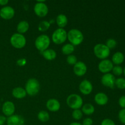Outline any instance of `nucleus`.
Listing matches in <instances>:
<instances>
[{"label":"nucleus","mask_w":125,"mask_h":125,"mask_svg":"<svg viewBox=\"0 0 125 125\" xmlns=\"http://www.w3.org/2000/svg\"><path fill=\"white\" fill-rule=\"evenodd\" d=\"M82 112L84 114L90 115L93 114L95 112V107L92 104L87 103L84 104L82 107Z\"/></svg>","instance_id":"23"},{"label":"nucleus","mask_w":125,"mask_h":125,"mask_svg":"<svg viewBox=\"0 0 125 125\" xmlns=\"http://www.w3.org/2000/svg\"><path fill=\"white\" fill-rule=\"evenodd\" d=\"M118 119L123 124H125V109H122L118 112Z\"/></svg>","instance_id":"32"},{"label":"nucleus","mask_w":125,"mask_h":125,"mask_svg":"<svg viewBox=\"0 0 125 125\" xmlns=\"http://www.w3.org/2000/svg\"><path fill=\"white\" fill-rule=\"evenodd\" d=\"M56 23L60 28H63L68 23V18L64 14H59L56 18Z\"/></svg>","instance_id":"22"},{"label":"nucleus","mask_w":125,"mask_h":125,"mask_svg":"<svg viewBox=\"0 0 125 125\" xmlns=\"http://www.w3.org/2000/svg\"><path fill=\"white\" fill-rule=\"evenodd\" d=\"M67 104L71 109H79L83 104V100L78 94H71L67 97Z\"/></svg>","instance_id":"3"},{"label":"nucleus","mask_w":125,"mask_h":125,"mask_svg":"<svg viewBox=\"0 0 125 125\" xmlns=\"http://www.w3.org/2000/svg\"><path fill=\"white\" fill-rule=\"evenodd\" d=\"M115 85H116L117 88L119 89H125V79L123 78H117L115 79Z\"/></svg>","instance_id":"27"},{"label":"nucleus","mask_w":125,"mask_h":125,"mask_svg":"<svg viewBox=\"0 0 125 125\" xmlns=\"http://www.w3.org/2000/svg\"><path fill=\"white\" fill-rule=\"evenodd\" d=\"M6 120L7 118H6L5 116L0 115V125H3L6 122Z\"/></svg>","instance_id":"37"},{"label":"nucleus","mask_w":125,"mask_h":125,"mask_svg":"<svg viewBox=\"0 0 125 125\" xmlns=\"http://www.w3.org/2000/svg\"><path fill=\"white\" fill-rule=\"evenodd\" d=\"M123 73H124V75L125 76V67L124 68V69H123Z\"/></svg>","instance_id":"40"},{"label":"nucleus","mask_w":125,"mask_h":125,"mask_svg":"<svg viewBox=\"0 0 125 125\" xmlns=\"http://www.w3.org/2000/svg\"><path fill=\"white\" fill-rule=\"evenodd\" d=\"M42 54L44 58L48 61H52L56 59V56H57L56 52L52 49H47L45 51L42 52Z\"/></svg>","instance_id":"20"},{"label":"nucleus","mask_w":125,"mask_h":125,"mask_svg":"<svg viewBox=\"0 0 125 125\" xmlns=\"http://www.w3.org/2000/svg\"><path fill=\"white\" fill-rule=\"evenodd\" d=\"M83 115V112L80 109L74 110L72 112V117L74 120H79L81 119Z\"/></svg>","instance_id":"28"},{"label":"nucleus","mask_w":125,"mask_h":125,"mask_svg":"<svg viewBox=\"0 0 125 125\" xmlns=\"http://www.w3.org/2000/svg\"><path fill=\"white\" fill-rule=\"evenodd\" d=\"M67 39L73 46H76L82 43L84 40V35L79 29H72L67 33Z\"/></svg>","instance_id":"1"},{"label":"nucleus","mask_w":125,"mask_h":125,"mask_svg":"<svg viewBox=\"0 0 125 125\" xmlns=\"http://www.w3.org/2000/svg\"><path fill=\"white\" fill-rule=\"evenodd\" d=\"M9 2L8 0H0V5L1 6H5Z\"/></svg>","instance_id":"38"},{"label":"nucleus","mask_w":125,"mask_h":125,"mask_svg":"<svg viewBox=\"0 0 125 125\" xmlns=\"http://www.w3.org/2000/svg\"><path fill=\"white\" fill-rule=\"evenodd\" d=\"M112 72H113V73L115 75L120 76L122 75V73H123V69L122 67H120V66L116 65L113 67Z\"/></svg>","instance_id":"31"},{"label":"nucleus","mask_w":125,"mask_h":125,"mask_svg":"<svg viewBox=\"0 0 125 125\" xmlns=\"http://www.w3.org/2000/svg\"><path fill=\"white\" fill-rule=\"evenodd\" d=\"M62 53L65 55H69L72 54L74 51V46H73L72 44L71 43H67L63 45L62 47Z\"/></svg>","instance_id":"24"},{"label":"nucleus","mask_w":125,"mask_h":125,"mask_svg":"<svg viewBox=\"0 0 125 125\" xmlns=\"http://www.w3.org/2000/svg\"><path fill=\"white\" fill-rule=\"evenodd\" d=\"M67 62L68 64L74 65L77 63V57L74 55H69L67 58Z\"/></svg>","instance_id":"30"},{"label":"nucleus","mask_w":125,"mask_h":125,"mask_svg":"<svg viewBox=\"0 0 125 125\" xmlns=\"http://www.w3.org/2000/svg\"><path fill=\"white\" fill-rule=\"evenodd\" d=\"M10 42L13 47L17 49H21L26 45V39L23 34L15 33L11 36Z\"/></svg>","instance_id":"6"},{"label":"nucleus","mask_w":125,"mask_h":125,"mask_svg":"<svg viewBox=\"0 0 125 125\" xmlns=\"http://www.w3.org/2000/svg\"><path fill=\"white\" fill-rule=\"evenodd\" d=\"M106 45L111 50V49H114V48L116 47V46H117V42L114 39H109L106 41Z\"/></svg>","instance_id":"29"},{"label":"nucleus","mask_w":125,"mask_h":125,"mask_svg":"<svg viewBox=\"0 0 125 125\" xmlns=\"http://www.w3.org/2000/svg\"><path fill=\"white\" fill-rule=\"evenodd\" d=\"M7 125H24V119L19 115H12L6 120Z\"/></svg>","instance_id":"15"},{"label":"nucleus","mask_w":125,"mask_h":125,"mask_svg":"<svg viewBox=\"0 0 125 125\" xmlns=\"http://www.w3.org/2000/svg\"><path fill=\"white\" fill-rule=\"evenodd\" d=\"M15 15V10L10 6H4L0 10V17L4 20H10Z\"/></svg>","instance_id":"11"},{"label":"nucleus","mask_w":125,"mask_h":125,"mask_svg":"<svg viewBox=\"0 0 125 125\" xmlns=\"http://www.w3.org/2000/svg\"><path fill=\"white\" fill-rule=\"evenodd\" d=\"M27 94L25 89L21 87H17L12 90V95L15 98L22 99L26 96Z\"/></svg>","instance_id":"18"},{"label":"nucleus","mask_w":125,"mask_h":125,"mask_svg":"<svg viewBox=\"0 0 125 125\" xmlns=\"http://www.w3.org/2000/svg\"><path fill=\"white\" fill-rule=\"evenodd\" d=\"M39 90L40 84L36 79L31 78L28 79L25 85V90L27 94L30 96H34L39 93Z\"/></svg>","instance_id":"2"},{"label":"nucleus","mask_w":125,"mask_h":125,"mask_svg":"<svg viewBox=\"0 0 125 125\" xmlns=\"http://www.w3.org/2000/svg\"><path fill=\"white\" fill-rule=\"evenodd\" d=\"M94 100L97 104L100 105V106H104L107 103L109 99L108 96L104 93L99 92L95 95Z\"/></svg>","instance_id":"17"},{"label":"nucleus","mask_w":125,"mask_h":125,"mask_svg":"<svg viewBox=\"0 0 125 125\" xmlns=\"http://www.w3.org/2000/svg\"><path fill=\"white\" fill-rule=\"evenodd\" d=\"M15 106L12 101H7L4 103L2 106V111L4 114L7 117H10L14 114Z\"/></svg>","instance_id":"12"},{"label":"nucleus","mask_w":125,"mask_h":125,"mask_svg":"<svg viewBox=\"0 0 125 125\" xmlns=\"http://www.w3.org/2000/svg\"><path fill=\"white\" fill-rule=\"evenodd\" d=\"M124 54L122 52H119V51L116 52L114 54L112 57V62L114 64L117 65H119L122 64L123 61H124Z\"/></svg>","instance_id":"19"},{"label":"nucleus","mask_w":125,"mask_h":125,"mask_svg":"<svg viewBox=\"0 0 125 125\" xmlns=\"http://www.w3.org/2000/svg\"><path fill=\"white\" fill-rule=\"evenodd\" d=\"M38 119L42 122H46L50 120V114L46 111H41L37 115Z\"/></svg>","instance_id":"25"},{"label":"nucleus","mask_w":125,"mask_h":125,"mask_svg":"<svg viewBox=\"0 0 125 125\" xmlns=\"http://www.w3.org/2000/svg\"><path fill=\"white\" fill-rule=\"evenodd\" d=\"M34 12L40 17H45L48 13V7L45 3V1H37L34 6Z\"/></svg>","instance_id":"8"},{"label":"nucleus","mask_w":125,"mask_h":125,"mask_svg":"<svg viewBox=\"0 0 125 125\" xmlns=\"http://www.w3.org/2000/svg\"><path fill=\"white\" fill-rule=\"evenodd\" d=\"M67 39V33L63 28H58L54 31L52 35V40L54 43L60 45L66 41Z\"/></svg>","instance_id":"7"},{"label":"nucleus","mask_w":125,"mask_h":125,"mask_svg":"<svg viewBox=\"0 0 125 125\" xmlns=\"http://www.w3.org/2000/svg\"><path fill=\"white\" fill-rule=\"evenodd\" d=\"M46 108L51 112H57L60 109L61 104L56 99H50L46 104Z\"/></svg>","instance_id":"16"},{"label":"nucleus","mask_w":125,"mask_h":125,"mask_svg":"<svg viewBox=\"0 0 125 125\" xmlns=\"http://www.w3.org/2000/svg\"><path fill=\"white\" fill-rule=\"evenodd\" d=\"M50 44V39L45 34L39 35L35 41V46L39 51L43 52L48 49Z\"/></svg>","instance_id":"4"},{"label":"nucleus","mask_w":125,"mask_h":125,"mask_svg":"<svg viewBox=\"0 0 125 125\" xmlns=\"http://www.w3.org/2000/svg\"><path fill=\"white\" fill-rule=\"evenodd\" d=\"M26 62H27L26 60L25 59H23V58L20 59H18V61H17V65H19V66L25 65L26 63Z\"/></svg>","instance_id":"36"},{"label":"nucleus","mask_w":125,"mask_h":125,"mask_svg":"<svg viewBox=\"0 0 125 125\" xmlns=\"http://www.w3.org/2000/svg\"><path fill=\"white\" fill-rule=\"evenodd\" d=\"M50 26H51L50 22L48 21H42L39 23V26H38V29L40 31L45 32L48 30L49 28H50Z\"/></svg>","instance_id":"26"},{"label":"nucleus","mask_w":125,"mask_h":125,"mask_svg":"<svg viewBox=\"0 0 125 125\" xmlns=\"http://www.w3.org/2000/svg\"><path fill=\"white\" fill-rule=\"evenodd\" d=\"M114 67L112 61L108 59L102 60L98 64V69L101 73H109L112 70Z\"/></svg>","instance_id":"10"},{"label":"nucleus","mask_w":125,"mask_h":125,"mask_svg":"<svg viewBox=\"0 0 125 125\" xmlns=\"http://www.w3.org/2000/svg\"><path fill=\"white\" fill-rule=\"evenodd\" d=\"M94 52L95 56L100 59H106L110 55V50L105 44H96L94 48Z\"/></svg>","instance_id":"5"},{"label":"nucleus","mask_w":125,"mask_h":125,"mask_svg":"<svg viewBox=\"0 0 125 125\" xmlns=\"http://www.w3.org/2000/svg\"><path fill=\"white\" fill-rule=\"evenodd\" d=\"M101 125H115V123L113 120L109 118L104 119L101 122Z\"/></svg>","instance_id":"33"},{"label":"nucleus","mask_w":125,"mask_h":125,"mask_svg":"<svg viewBox=\"0 0 125 125\" xmlns=\"http://www.w3.org/2000/svg\"><path fill=\"white\" fill-rule=\"evenodd\" d=\"M93 120L90 118H86L83 120V125H92Z\"/></svg>","instance_id":"35"},{"label":"nucleus","mask_w":125,"mask_h":125,"mask_svg":"<svg viewBox=\"0 0 125 125\" xmlns=\"http://www.w3.org/2000/svg\"><path fill=\"white\" fill-rule=\"evenodd\" d=\"M70 125H83L81 123H78V122H73V123H72L70 124Z\"/></svg>","instance_id":"39"},{"label":"nucleus","mask_w":125,"mask_h":125,"mask_svg":"<svg viewBox=\"0 0 125 125\" xmlns=\"http://www.w3.org/2000/svg\"><path fill=\"white\" fill-rule=\"evenodd\" d=\"M79 89L83 95H87L91 94V92H92L93 85L89 81L85 79L80 83Z\"/></svg>","instance_id":"13"},{"label":"nucleus","mask_w":125,"mask_h":125,"mask_svg":"<svg viewBox=\"0 0 125 125\" xmlns=\"http://www.w3.org/2000/svg\"><path fill=\"white\" fill-rule=\"evenodd\" d=\"M73 71L76 75L78 76H82L86 73L87 71V67L84 62L79 61L77 62V63L74 65Z\"/></svg>","instance_id":"14"},{"label":"nucleus","mask_w":125,"mask_h":125,"mask_svg":"<svg viewBox=\"0 0 125 125\" xmlns=\"http://www.w3.org/2000/svg\"><path fill=\"white\" fill-rule=\"evenodd\" d=\"M118 104L122 109H125V95L120 98L118 100Z\"/></svg>","instance_id":"34"},{"label":"nucleus","mask_w":125,"mask_h":125,"mask_svg":"<svg viewBox=\"0 0 125 125\" xmlns=\"http://www.w3.org/2000/svg\"><path fill=\"white\" fill-rule=\"evenodd\" d=\"M101 82L104 86L108 87L111 89H114L115 87V78L114 74L111 73H106L101 78Z\"/></svg>","instance_id":"9"},{"label":"nucleus","mask_w":125,"mask_h":125,"mask_svg":"<svg viewBox=\"0 0 125 125\" xmlns=\"http://www.w3.org/2000/svg\"><path fill=\"white\" fill-rule=\"evenodd\" d=\"M29 28V23L26 21H21L20 22L17 26V30L19 34H24L26 32Z\"/></svg>","instance_id":"21"}]
</instances>
